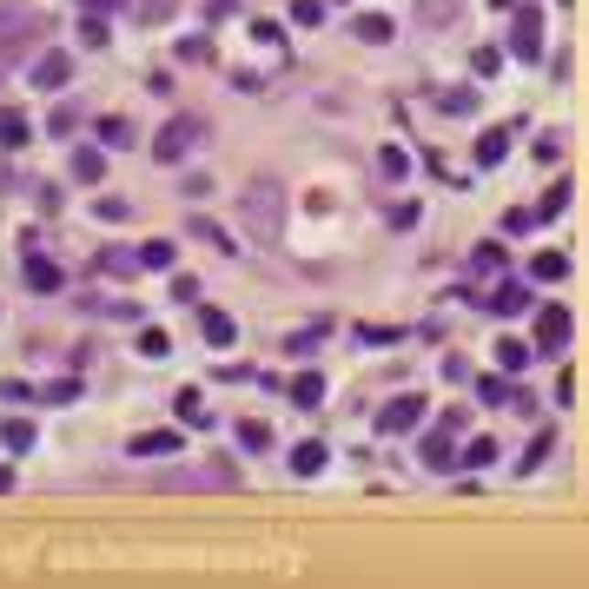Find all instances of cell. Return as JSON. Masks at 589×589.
<instances>
[{
	"instance_id": "2e32d148",
	"label": "cell",
	"mask_w": 589,
	"mask_h": 589,
	"mask_svg": "<svg viewBox=\"0 0 589 589\" xmlns=\"http://www.w3.org/2000/svg\"><path fill=\"white\" fill-rule=\"evenodd\" d=\"M530 351H537V345H523V338H497V371H523V364H530Z\"/></svg>"
},
{
	"instance_id": "d6a6232c",
	"label": "cell",
	"mask_w": 589,
	"mask_h": 589,
	"mask_svg": "<svg viewBox=\"0 0 589 589\" xmlns=\"http://www.w3.org/2000/svg\"><path fill=\"white\" fill-rule=\"evenodd\" d=\"M470 67H477V80H490V73L503 67V53H497V47H477V60H470Z\"/></svg>"
},
{
	"instance_id": "8992f818",
	"label": "cell",
	"mask_w": 589,
	"mask_h": 589,
	"mask_svg": "<svg viewBox=\"0 0 589 589\" xmlns=\"http://www.w3.org/2000/svg\"><path fill=\"white\" fill-rule=\"evenodd\" d=\"M510 53H517V60H537V53H543V14H537V7H517V20H510Z\"/></svg>"
},
{
	"instance_id": "d590c367",
	"label": "cell",
	"mask_w": 589,
	"mask_h": 589,
	"mask_svg": "<svg viewBox=\"0 0 589 589\" xmlns=\"http://www.w3.org/2000/svg\"><path fill=\"white\" fill-rule=\"evenodd\" d=\"M292 20H298V27H318V20H325V0H298Z\"/></svg>"
},
{
	"instance_id": "f1b7e54d",
	"label": "cell",
	"mask_w": 589,
	"mask_h": 589,
	"mask_svg": "<svg viewBox=\"0 0 589 589\" xmlns=\"http://www.w3.org/2000/svg\"><path fill=\"white\" fill-rule=\"evenodd\" d=\"M239 444H245V451H265V444H272V431L259 424V417H245V424H239Z\"/></svg>"
},
{
	"instance_id": "7c38bea8",
	"label": "cell",
	"mask_w": 589,
	"mask_h": 589,
	"mask_svg": "<svg viewBox=\"0 0 589 589\" xmlns=\"http://www.w3.org/2000/svg\"><path fill=\"white\" fill-rule=\"evenodd\" d=\"M67 80H73V60H67V53H40V60H34V87H47V93H60Z\"/></svg>"
},
{
	"instance_id": "bcb514c9",
	"label": "cell",
	"mask_w": 589,
	"mask_h": 589,
	"mask_svg": "<svg viewBox=\"0 0 589 589\" xmlns=\"http://www.w3.org/2000/svg\"><path fill=\"white\" fill-rule=\"evenodd\" d=\"M497 7H517V0H497Z\"/></svg>"
},
{
	"instance_id": "d4e9b609",
	"label": "cell",
	"mask_w": 589,
	"mask_h": 589,
	"mask_svg": "<svg viewBox=\"0 0 589 589\" xmlns=\"http://www.w3.org/2000/svg\"><path fill=\"white\" fill-rule=\"evenodd\" d=\"M173 259H179V245H173V239H153L146 252H139V265H153V272H166Z\"/></svg>"
},
{
	"instance_id": "7bdbcfd3",
	"label": "cell",
	"mask_w": 589,
	"mask_h": 589,
	"mask_svg": "<svg viewBox=\"0 0 589 589\" xmlns=\"http://www.w3.org/2000/svg\"><path fill=\"white\" fill-rule=\"evenodd\" d=\"M232 7H239V0H206V14H212V20H226Z\"/></svg>"
},
{
	"instance_id": "5bb4252c",
	"label": "cell",
	"mask_w": 589,
	"mask_h": 589,
	"mask_svg": "<svg viewBox=\"0 0 589 589\" xmlns=\"http://www.w3.org/2000/svg\"><path fill=\"white\" fill-rule=\"evenodd\" d=\"M292 404H298V411H318V404H325V371H298V378H292Z\"/></svg>"
},
{
	"instance_id": "8fae6325",
	"label": "cell",
	"mask_w": 589,
	"mask_h": 589,
	"mask_svg": "<svg viewBox=\"0 0 589 589\" xmlns=\"http://www.w3.org/2000/svg\"><path fill=\"white\" fill-rule=\"evenodd\" d=\"M20 272H27V292H40V298L67 285V278H60V265H53V259H40V252H27V265H20Z\"/></svg>"
},
{
	"instance_id": "603a6c76",
	"label": "cell",
	"mask_w": 589,
	"mask_h": 589,
	"mask_svg": "<svg viewBox=\"0 0 589 589\" xmlns=\"http://www.w3.org/2000/svg\"><path fill=\"white\" fill-rule=\"evenodd\" d=\"M27 139H34V133H27V113L7 106V113H0V146H27Z\"/></svg>"
},
{
	"instance_id": "83f0119b",
	"label": "cell",
	"mask_w": 589,
	"mask_h": 589,
	"mask_svg": "<svg viewBox=\"0 0 589 589\" xmlns=\"http://www.w3.org/2000/svg\"><path fill=\"white\" fill-rule=\"evenodd\" d=\"M100 146H113V153L133 146V126H126V120H100Z\"/></svg>"
},
{
	"instance_id": "ab89813d",
	"label": "cell",
	"mask_w": 589,
	"mask_h": 589,
	"mask_svg": "<svg viewBox=\"0 0 589 589\" xmlns=\"http://www.w3.org/2000/svg\"><path fill=\"white\" fill-rule=\"evenodd\" d=\"M73 398H80V378H60V384L47 391V404H73Z\"/></svg>"
},
{
	"instance_id": "30bf717a",
	"label": "cell",
	"mask_w": 589,
	"mask_h": 589,
	"mask_svg": "<svg viewBox=\"0 0 589 589\" xmlns=\"http://www.w3.org/2000/svg\"><path fill=\"white\" fill-rule=\"evenodd\" d=\"M484 305H490L497 318H517V312H530V292H523V285H510V278H497V285L484 292Z\"/></svg>"
},
{
	"instance_id": "4316f807",
	"label": "cell",
	"mask_w": 589,
	"mask_h": 589,
	"mask_svg": "<svg viewBox=\"0 0 589 589\" xmlns=\"http://www.w3.org/2000/svg\"><path fill=\"white\" fill-rule=\"evenodd\" d=\"M464 464L490 470V464H497V444H490V437H470V444H464Z\"/></svg>"
},
{
	"instance_id": "836d02e7",
	"label": "cell",
	"mask_w": 589,
	"mask_h": 589,
	"mask_svg": "<svg viewBox=\"0 0 589 589\" xmlns=\"http://www.w3.org/2000/svg\"><path fill=\"white\" fill-rule=\"evenodd\" d=\"M139 351H146V358H166V351H173V338H166V331H139Z\"/></svg>"
},
{
	"instance_id": "ee69618b",
	"label": "cell",
	"mask_w": 589,
	"mask_h": 589,
	"mask_svg": "<svg viewBox=\"0 0 589 589\" xmlns=\"http://www.w3.org/2000/svg\"><path fill=\"white\" fill-rule=\"evenodd\" d=\"M126 0H87V14H120Z\"/></svg>"
},
{
	"instance_id": "cb8c5ba5",
	"label": "cell",
	"mask_w": 589,
	"mask_h": 589,
	"mask_svg": "<svg viewBox=\"0 0 589 589\" xmlns=\"http://www.w3.org/2000/svg\"><path fill=\"white\" fill-rule=\"evenodd\" d=\"M503 153H510V133H484L477 139V166H497Z\"/></svg>"
},
{
	"instance_id": "74e56055",
	"label": "cell",
	"mask_w": 589,
	"mask_h": 589,
	"mask_svg": "<svg viewBox=\"0 0 589 589\" xmlns=\"http://www.w3.org/2000/svg\"><path fill=\"white\" fill-rule=\"evenodd\" d=\"M437 106H444V113H470V106H477V93H470V87H457V93H444Z\"/></svg>"
},
{
	"instance_id": "4fadbf2b",
	"label": "cell",
	"mask_w": 589,
	"mask_h": 589,
	"mask_svg": "<svg viewBox=\"0 0 589 589\" xmlns=\"http://www.w3.org/2000/svg\"><path fill=\"white\" fill-rule=\"evenodd\" d=\"M199 331H206V338H212L219 351H226V345L239 338V325H232V312H219V305H199Z\"/></svg>"
},
{
	"instance_id": "f35d334b",
	"label": "cell",
	"mask_w": 589,
	"mask_h": 589,
	"mask_svg": "<svg viewBox=\"0 0 589 589\" xmlns=\"http://www.w3.org/2000/svg\"><path fill=\"white\" fill-rule=\"evenodd\" d=\"M477 272H503V245H477Z\"/></svg>"
},
{
	"instance_id": "d6986e66",
	"label": "cell",
	"mask_w": 589,
	"mask_h": 589,
	"mask_svg": "<svg viewBox=\"0 0 589 589\" xmlns=\"http://www.w3.org/2000/svg\"><path fill=\"white\" fill-rule=\"evenodd\" d=\"M100 173H106V159H100L93 146H80V153H73V179H80V186H100Z\"/></svg>"
},
{
	"instance_id": "277c9868",
	"label": "cell",
	"mask_w": 589,
	"mask_h": 589,
	"mask_svg": "<svg viewBox=\"0 0 589 589\" xmlns=\"http://www.w3.org/2000/svg\"><path fill=\"white\" fill-rule=\"evenodd\" d=\"M34 34H40V14H7L0 7V60H20V53L34 47Z\"/></svg>"
},
{
	"instance_id": "4dcf8cb0",
	"label": "cell",
	"mask_w": 589,
	"mask_h": 589,
	"mask_svg": "<svg viewBox=\"0 0 589 589\" xmlns=\"http://www.w3.org/2000/svg\"><path fill=\"white\" fill-rule=\"evenodd\" d=\"M80 40H87V47H106V14H87V20H80Z\"/></svg>"
},
{
	"instance_id": "e575fe53",
	"label": "cell",
	"mask_w": 589,
	"mask_h": 589,
	"mask_svg": "<svg viewBox=\"0 0 589 589\" xmlns=\"http://www.w3.org/2000/svg\"><path fill=\"white\" fill-rule=\"evenodd\" d=\"M192 239H206V245H219V252H232V239L219 232V226H206V219H192Z\"/></svg>"
},
{
	"instance_id": "1f68e13d",
	"label": "cell",
	"mask_w": 589,
	"mask_h": 589,
	"mask_svg": "<svg viewBox=\"0 0 589 589\" xmlns=\"http://www.w3.org/2000/svg\"><path fill=\"white\" fill-rule=\"evenodd\" d=\"M186 0H139V20H166V14H179Z\"/></svg>"
},
{
	"instance_id": "f546056e",
	"label": "cell",
	"mask_w": 589,
	"mask_h": 589,
	"mask_svg": "<svg viewBox=\"0 0 589 589\" xmlns=\"http://www.w3.org/2000/svg\"><path fill=\"white\" fill-rule=\"evenodd\" d=\"M563 272H570L563 252H537V278H563Z\"/></svg>"
},
{
	"instance_id": "7402d4cb",
	"label": "cell",
	"mask_w": 589,
	"mask_h": 589,
	"mask_svg": "<svg viewBox=\"0 0 589 589\" xmlns=\"http://www.w3.org/2000/svg\"><path fill=\"white\" fill-rule=\"evenodd\" d=\"M477 398H484V404H517V391H510V371L484 378V384H477Z\"/></svg>"
},
{
	"instance_id": "ba28073f",
	"label": "cell",
	"mask_w": 589,
	"mask_h": 589,
	"mask_svg": "<svg viewBox=\"0 0 589 589\" xmlns=\"http://www.w3.org/2000/svg\"><path fill=\"white\" fill-rule=\"evenodd\" d=\"M126 451H133V457H166V464H173V457L186 451V431H139Z\"/></svg>"
},
{
	"instance_id": "f6af8a7d",
	"label": "cell",
	"mask_w": 589,
	"mask_h": 589,
	"mask_svg": "<svg viewBox=\"0 0 589 589\" xmlns=\"http://www.w3.org/2000/svg\"><path fill=\"white\" fill-rule=\"evenodd\" d=\"M0 490H14V464H0Z\"/></svg>"
},
{
	"instance_id": "b9f144b4",
	"label": "cell",
	"mask_w": 589,
	"mask_h": 589,
	"mask_svg": "<svg viewBox=\"0 0 589 589\" xmlns=\"http://www.w3.org/2000/svg\"><path fill=\"white\" fill-rule=\"evenodd\" d=\"M563 206H570V186H550V199H543V219H556Z\"/></svg>"
},
{
	"instance_id": "6da1fadb",
	"label": "cell",
	"mask_w": 589,
	"mask_h": 589,
	"mask_svg": "<svg viewBox=\"0 0 589 589\" xmlns=\"http://www.w3.org/2000/svg\"><path fill=\"white\" fill-rule=\"evenodd\" d=\"M245 226L259 239H278V226H285V192H278V179H252L245 186Z\"/></svg>"
},
{
	"instance_id": "52a82bcc",
	"label": "cell",
	"mask_w": 589,
	"mask_h": 589,
	"mask_svg": "<svg viewBox=\"0 0 589 589\" xmlns=\"http://www.w3.org/2000/svg\"><path fill=\"white\" fill-rule=\"evenodd\" d=\"M563 345H570V312H563V305H543V312H537V351L556 358Z\"/></svg>"
},
{
	"instance_id": "9c48e42d",
	"label": "cell",
	"mask_w": 589,
	"mask_h": 589,
	"mask_svg": "<svg viewBox=\"0 0 589 589\" xmlns=\"http://www.w3.org/2000/svg\"><path fill=\"white\" fill-rule=\"evenodd\" d=\"M451 437H457V431H444V424H437L424 444H417V457H424V470H457V464H464V451H451Z\"/></svg>"
},
{
	"instance_id": "ffe728a7",
	"label": "cell",
	"mask_w": 589,
	"mask_h": 589,
	"mask_svg": "<svg viewBox=\"0 0 589 589\" xmlns=\"http://www.w3.org/2000/svg\"><path fill=\"white\" fill-rule=\"evenodd\" d=\"M550 451H556V431H537V437H530V451H523V464H517V470H523V477H537V464H543Z\"/></svg>"
},
{
	"instance_id": "7a4b0ae2",
	"label": "cell",
	"mask_w": 589,
	"mask_h": 589,
	"mask_svg": "<svg viewBox=\"0 0 589 589\" xmlns=\"http://www.w3.org/2000/svg\"><path fill=\"white\" fill-rule=\"evenodd\" d=\"M159 484H166V490H232L239 470H232L226 457H206V464H192V470H166Z\"/></svg>"
},
{
	"instance_id": "3957f363",
	"label": "cell",
	"mask_w": 589,
	"mask_h": 589,
	"mask_svg": "<svg viewBox=\"0 0 589 589\" xmlns=\"http://www.w3.org/2000/svg\"><path fill=\"white\" fill-rule=\"evenodd\" d=\"M199 139H206V120H192V113H179V120H166V133L153 139V159L159 166H179L192 146H199Z\"/></svg>"
},
{
	"instance_id": "60d3db41",
	"label": "cell",
	"mask_w": 589,
	"mask_h": 589,
	"mask_svg": "<svg viewBox=\"0 0 589 589\" xmlns=\"http://www.w3.org/2000/svg\"><path fill=\"white\" fill-rule=\"evenodd\" d=\"M173 298L179 305H199V278H173Z\"/></svg>"
},
{
	"instance_id": "ac0fdd59",
	"label": "cell",
	"mask_w": 589,
	"mask_h": 589,
	"mask_svg": "<svg viewBox=\"0 0 589 589\" xmlns=\"http://www.w3.org/2000/svg\"><path fill=\"white\" fill-rule=\"evenodd\" d=\"M351 34H358L364 47H384V40H391V20H384V14H358V20H351Z\"/></svg>"
},
{
	"instance_id": "e0dca14e",
	"label": "cell",
	"mask_w": 589,
	"mask_h": 589,
	"mask_svg": "<svg viewBox=\"0 0 589 589\" xmlns=\"http://www.w3.org/2000/svg\"><path fill=\"white\" fill-rule=\"evenodd\" d=\"M173 411H179V424H206V417H212V411H206V391H192V384L173 398Z\"/></svg>"
},
{
	"instance_id": "484cf974",
	"label": "cell",
	"mask_w": 589,
	"mask_h": 589,
	"mask_svg": "<svg viewBox=\"0 0 589 589\" xmlns=\"http://www.w3.org/2000/svg\"><path fill=\"white\" fill-rule=\"evenodd\" d=\"M100 272H106V278H126V272H139V252H100Z\"/></svg>"
},
{
	"instance_id": "8d00e7d4",
	"label": "cell",
	"mask_w": 589,
	"mask_h": 589,
	"mask_svg": "<svg viewBox=\"0 0 589 589\" xmlns=\"http://www.w3.org/2000/svg\"><path fill=\"white\" fill-rule=\"evenodd\" d=\"M27 444H34V424H27V417H14V424H7V451H27Z\"/></svg>"
},
{
	"instance_id": "44dd1931",
	"label": "cell",
	"mask_w": 589,
	"mask_h": 589,
	"mask_svg": "<svg viewBox=\"0 0 589 589\" xmlns=\"http://www.w3.org/2000/svg\"><path fill=\"white\" fill-rule=\"evenodd\" d=\"M292 470H298V477H318V470H325V444H318V437L298 444V451H292Z\"/></svg>"
},
{
	"instance_id": "9a60e30c",
	"label": "cell",
	"mask_w": 589,
	"mask_h": 589,
	"mask_svg": "<svg viewBox=\"0 0 589 589\" xmlns=\"http://www.w3.org/2000/svg\"><path fill=\"white\" fill-rule=\"evenodd\" d=\"M464 14V0H417V27H431V34H437V27H451Z\"/></svg>"
},
{
	"instance_id": "5b68a950",
	"label": "cell",
	"mask_w": 589,
	"mask_h": 589,
	"mask_svg": "<svg viewBox=\"0 0 589 589\" xmlns=\"http://www.w3.org/2000/svg\"><path fill=\"white\" fill-rule=\"evenodd\" d=\"M424 398H391L384 411H378V437H398V431H417V424H424Z\"/></svg>"
}]
</instances>
